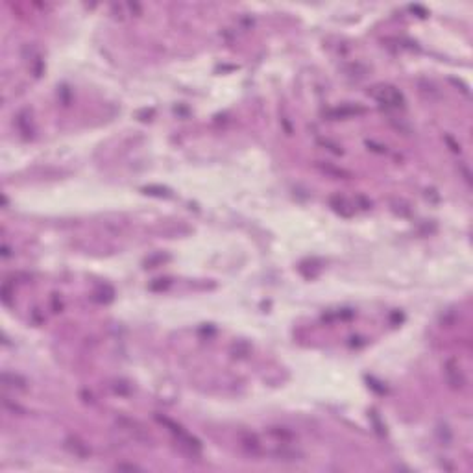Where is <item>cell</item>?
<instances>
[{
  "label": "cell",
  "instance_id": "obj_6",
  "mask_svg": "<svg viewBox=\"0 0 473 473\" xmlns=\"http://www.w3.org/2000/svg\"><path fill=\"white\" fill-rule=\"evenodd\" d=\"M242 445H244V447H246L251 455H259L263 451L261 444H259V440H257L253 435L244 436V438H242Z\"/></svg>",
  "mask_w": 473,
  "mask_h": 473
},
{
  "label": "cell",
  "instance_id": "obj_4",
  "mask_svg": "<svg viewBox=\"0 0 473 473\" xmlns=\"http://www.w3.org/2000/svg\"><path fill=\"white\" fill-rule=\"evenodd\" d=\"M331 207L338 215H342V217H353V207L348 203V200L342 198V196H333L331 198Z\"/></svg>",
  "mask_w": 473,
  "mask_h": 473
},
{
  "label": "cell",
  "instance_id": "obj_3",
  "mask_svg": "<svg viewBox=\"0 0 473 473\" xmlns=\"http://www.w3.org/2000/svg\"><path fill=\"white\" fill-rule=\"evenodd\" d=\"M314 167H316V169H318L322 174L329 176V178H337V179H349V178H353L351 172H348V170H344V169H338V167H335V164L316 161V163H314Z\"/></svg>",
  "mask_w": 473,
  "mask_h": 473
},
{
  "label": "cell",
  "instance_id": "obj_7",
  "mask_svg": "<svg viewBox=\"0 0 473 473\" xmlns=\"http://www.w3.org/2000/svg\"><path fill=\"white\" fill-rule=\"evenodd\" d=\"M320 145L327 146V148L331 150L333 154H342V148H340V146H338L337 143H331L329 139H320Z\"/></svg>",
  "mask_w": 473,
  "mask_h": 473
},
{
  "label": "cell",
  "instance_id": "obj_5",
  "mask_svg": "<svg viewBox=\"0 0 473 473\" xmlns=\"http://www.w3.org/2000/svg\"><path fill=\"white\" fill-rule=\"evenodd\" d=\"M2 385L10 386V388H19V390H26V381L17 373L4 372L2 373Z\"/></svg>",
  "mask_w": 473,
  "mask_h": 473
},
{
  "label": "cell",
  "instance_id": "obj_2",
  "mask_svg": "<svg viewBox=\"0 0 473 473\" xmlns=\"http://www.w3.org/2000/svg\"><path fill=\"white\" fill-rule=\"evenodd\" d=\"M445 379H447L449 386L455 388V390H460V388H464V385H466L462 370H460V366L455 361L445 362Z\"/></svg>",
  "mask_w": 473,
  "mask_h": 473
},
{
  "label": "cell",
  "instance_id": "obj_1",
  "mask_svg": "<svg viewBox=\"0 0 473 473\" xmlns=\"http://www.w3.org/2000/svg\"><path fill=\"white\" fill-rule=\"evenodd\" d=\"M368 92L385 107H392V109L405 107V98H403V94H401L396 87H392V85H377V87H373L372 91H368Z\"/></svg>",
  "mask_w": 473,
  "mask_h": 473
}]
</instances>
